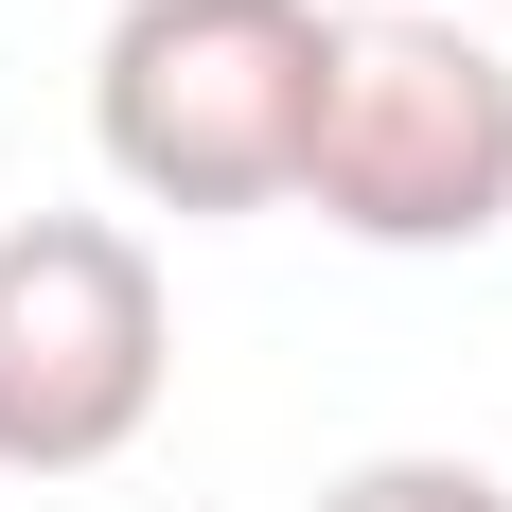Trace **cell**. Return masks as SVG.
<instances>
[{"mask_svg":"<svg viewBox=\"0 0 512 512\" xmlns=\"http://www.w3.org/2000/svg\"><path fill=\"white\" fill-rule=\"evenodd\" d=\"M318 0H124L89 53V142L142 212H283L318 142Z\"/></svg>","mask_w":512,"mask_h":512,"instance_id":"6da1fadb","label":"cell"},{"mask_svg":"<svg viewBox=\"0 0 512 512\" xmlns=\"http://www.w3.org/2000/svg\"><path fill=\"white\" fill-rule=\"evenodd\" d=\"M301 195H318V230H354V248H495L512 230V53L460 36L442 0L336 18Z\"/></svg>","mask_w":512,"mask_h":512,"instance_id":"7a4b0ae2","label":"cell"},{"mask_svg":"<svg viewBox=\"0 0 512 512\" xmlns=\"http://www.w3.org/2000/svg\"><path fill=\"white\" fill-rule=\"evenodd\" d=\"M177 389L159 248L124 212H18L0 230V477H106Z\"/></svg>","mask_w":512,"mask_h":512,"instance_id":"3957f363","label":"cell"},{"mask_svg":"<svg viewBox=\"0 0 512 512\" xmlns=\"http://www.w3.org/2000/svg\"><path fill=\"white\" fill-rule=\"evenodd\" d=\"M318 512H512V477H495V460H424V442H407V460H354Z\"/></svg>","mask_w":512,"mask_h":512,"instance_id":"277c9868","label":"cell"}]
</instances>
